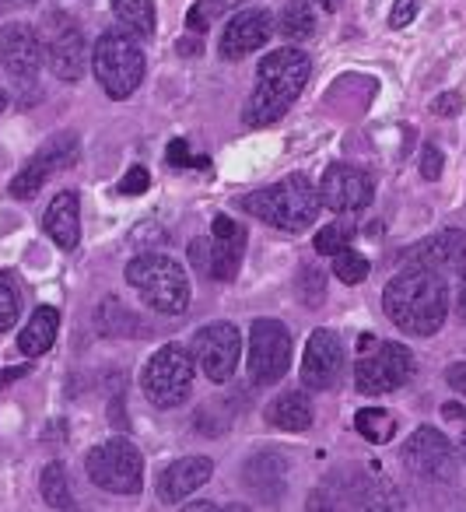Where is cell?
I'll use <instances>...</instances> for the list:
<instances>
[{"label":"cell","mask_w":466,"mask_h":512,"mask_svg":"<svg viewBox=\"0 0 466 512\" xmlns=\"http://www.w3.org/2000/svg\"><path fill=\"white\" fill-rule=\"evenodd\" d=\"M382 309L400 330L417 337H431L442 330L449 316V288L438 271L428 267H403L382 292Z\"/></svg>","instance_id":"1"},{"label":"cell","mask_w":466,"mask_h":512,"mask_svg":"<svg viewBox=\"0 0 466 512\" xmlns=\"http://www.w3.org/2000/svg\"><path fill=\"white\" fill-rule=\"evenodd\" d=\"M312 74V64L302 50L295 46H284L274 50L260 60V71H256V88L249 95L246 106V123L249 127H270L291 109V102L302 95L305 81Z\"/></svg>","instance_id":"2"},{"label":"cell","mask_w":466,"mask_h":512,"mask_svg":"<svg viewBox=\"0 0 466 512\" xmlns=\"http://www.w3.org/2000/svg\"><path fill=\"white\" fill-rule=\"evenodd\" d=\"M239 207L253 218L267 221V225L281 228V232H305L319 214V190L309 183V176L295 172V176L281 179L274 186L249 193L239 200Z\"/></svg>","instance_id":"3"},{"label":"cell","mask_w":466,"mask_h":512,"mask_svg":"<svg viewBox=\"0 0 466 512\" xmlns=\"http://www.w3.org/2000/svg\"><path fill=\"white\" fill-rule=\"evenodd\" d=\"M127 281L144 306H151L162 316H179L190 309V278L186 267L176 264L165 253H141L127 264Z\"/></svg>","instance_id":"4"},{"label":"cell","mask_w":466,"mask_h":512,"mask_svg":"<svg viewBox=\"0 0 466 512\" xmlns=\"http://www.w3.org/2000/svg\"><path fill=\"white\" fill-rule=\"evenodd\" d=\"M92 67L109 99H130L144 81V53L127 32H106L95 43Z\"/></svg>","instance_id":"5"},{"label":"cell","mask_w":466,"mask_h":512,"mask_svg":"<svg viewBox=\"0 0 466 512\" xmlns=\"http://www.w3.org/2000/svg\"><path fill=\"white\" fill-rule=\"evenodd\" d=\"M193 369H197L193 351H186L183 344H165L144 365V376H141L144 397L155 407H162V411L186 404V397L193 390Z\"/></svg>","instance_id":"6"},{"label":"cell","mask_w":466,"mask_h":512,"mask_svg":"<svg viewBox=\"0 0 466 512\" xmlns=\"http://www.w3.org/2000/svg\"><path fill=\"white\" fill-rule=\"evenodd\" d=\"M242 249H246V228L228 214H218L211 225V239L190 242V264L211 281H232L239 274Z\"/></svg>","instance_id":"7"},{"label":"cell","mask_w":466,"mask_h":512,"mask_svg":"<svg viewBox=\"0 0 466 512\" xmlns=\"http://www.w3.org/2000/svg\"><path fill=\"white\" fill-rule=\"evenodd\" d=\"M92 484L113 495H137L144 484V456L130 439H109L95 446L85 460Z\"/></svg>","instance_id":"8"},{"label":"cell","mask_w":466,"mask_h":512,"mask_svg":"<svg viewBox=\"0 0 466 512\" xmlns=\"http://www.w3.org/2000/svg\"><path fill=\"white\" fill-rule=\"evenodd\" d=\"M39 39H43V64L60 81H78L85 74L88 64L85 32H81V25L67 11H50L43 29H39Z\"/></svg>","instance_id":"9"},{"label":"cell","mask_w":466,"mask_h":512,"mask_svg":"<svg viewBox=\"0 0 466 512\" xmlns=\"http://www.w3.org/2000/svg\"><path fill=\"white\" fill-rule=\"evenodd\" d=\"M410 376H414V355L400 341L375 344V351H368V355H361L354 362V386H358V393H368V397L400 390V386L410 383Z\"/></svg>","instance_id":"10"},{"label":"cell","mask_w":466,"mask_h":512,"mask_svg":"<svg viewBox=\"0 0 466 512\" xmlns=\"http://www.w3.org/2000/svg\"><path fill=\"white\" fill-rule=\"evenodd\" d=\"M249 379L256 386H274L291 369V334L281 320H256L249 327Z\"/></svg>","instance_id":"11"},{"label":"cell","mask_w":466,"mask_h":512,"mask_svg":"<svg viewBox=\"0 0 466 512\" xmlns=\"http://www.w3.org/2000/svg\"><path fill=\"white\" fill-rule=\"evenodd\" d=\"M193 362L211 383H228L239 369L242 334L232 323H207L193 334Z\"/></svg>","instance_id":"12"},{"label":"cell","mask_w":466,"mask_h":512,"mask_svg":"<svg viewBox=\"0 0 466 512\" xmlns=\"http://www.w3.org/2000/svg\"><path fill=\"white\" fill-rule=\"evenodd\" d=\"M78 151L81 148H78V137H74V134L50 137V141H46L43 148H39L36 155L22 165V172L11 179V197H15V200L36 197V193L43 190V186L50 183L57 172L71 169V165L78 162Z\"/></svg>","instance_id":"13"},{"label":"cell","mask_w":466,"mask_h":512,"mask_svg":"<svg viewBox=\"0 0 466 512\" xmlns=\"http://www.w3.org/2000/svg\"><path fill=\"white\" fill-rule=\"evenodd\" d=\"M400 460L421 481H452V474H456V449L431 425H421L410 435L407 446L400 449Z\"/></svg>","instance_id":"14"},{"label":"cell","mask_w":466,"mask_h":512,"mask_svg":"<svg viewBox=\"0 0 466 512\" xmlns=\"http://www.w3.org/2000/svg\"><path fill=\"white\" fill-rule=\"evenodd\" d=\"M375 197V183L368 172L354 169V165H330L319 183V204H326L337 214H354L368 207Z\"/></svg>","instance_id":"15"},{"label":"cell","mask_w":466,"mask_h":512,"mask_svg":"<svg viewBox=\"0 0 466 512\" xmlns=\"http://www.w3.org/2000/svg\"><path fill=\"white\" fill-rule=\"evenodd\" d=\"M344 372V344L333 330L319 327L309 334L302 355V386L305 390H330Z\"/></svg>","instance_id":"16"},{"label":"cell","mask_w":466,"mask_h":512,"mask_svg":"<svg viewBox=\"0 0 466 512\" xmlns=\"http://www.w3.org/2000/svg\"><path fill=\"white\" fill-rule=\"evenodd\" d=\"M0 67L18 81H32L43 67V39L29 22H15L0 29Z\"/></svg>","instance_id":"17"},{"label":"cell","mask_w":466,"mask_h":512,"mask_svg":"<svg viewBox=\"0 0 466 512\" xmlns=\"http://www.w3.org/2000/svg\"><path fill=\"white\" fill-rule=\"evenodd\" d=\"M270 32H274L270 11H263V8L239 11V15L225 25V32H221L218 53L225 60H242V57H249V53L263 50V46L270 43Z\"/></svg>","instance_id":"18"},{"label":"cell","mask_w":466,"mask_h":512,"mask_svg":"<svg viewBox=\"0 0 466 512\" xmlns=\"http://www.w3.org/2000/svg\"><path fill=\"white\" fill-rule=\"evenodd\" d=\"M410 264L428 267V271H438V274L463 271L466 267V232L463 228H442V232L428 235V239L414 246Z\"/></svg>","instance_id":"19"},{"label":"cell","mask_w":466,"mask_h":512,"mask_svg":"<svg viewBox=\"0 0 466 512\" xmlns=\"http://www.w3.org/2000/svg\"><path fill=\"white\" fill-rule=\"evenodd\" d=\"M214 474V463L207 456H186V460H176L172 467H165V474L158 477V498L165 505L183 502L190 491L204 488Z\"/></svg>","instance_id":"20"},{"label":"cell","mask_w":466,"mask_h":512,"mask_svg":"<svg viewBox=\"0 0 466 512\" xmlns=\"http://www.w3.org/2000/svg\"><path fill=\"white\" fill-rule=\"evenodd\" d=\"M43 228L60 249H74L81 242V200L74 190H64L46 207Z\"/></svg>","instance_id":"21"},{"label":"cell","mask_w":466,"mask_h":512,"mask_svg":"<svg viewBox=\"0 0 466 512\" xmlns=\"http://www.w3.org/2000/svg\"><path fill=\"white\" fill-rule=\"evenodd\" d=\"M312 418H316V411H312V400L305 390H284L267 407V421L281 432H305V428H312Z\"/></svg>","instance_id":"22"},{"label":"cell","mask_w":466,"mask_h":512,"mask_svg":"<svg viewBox=\"0 0 466 512\" xmlns=\"http://www.w3.org/2000/svg\"><path fill=\"white\" fill-rule=\"evenodd\" d=\"M57 330H60V313L53 306H39L32 313V320L25 323V330L18 334V351L25 358H39L53 348L57 341Z\"/></svg>","instance_id":"23"},{"label":"cell","mask_w":466,"mask_h":512,"mask_svg":"<svg viewBox=\"0 0 466 512\" xmlns=\"http://www.w3.org/2000/svg\"><path fill=\"white\" fill-rule=\"evenodd\" d=\"M277 32H281L284 39H291V43L309 39L312 32H316V15H312L309 0H288L281 18H277Z\"/></svg>","instance_id":"24"},{"label":"cell","mask_w":466,"mask_h":512,"mask_svg":"<svg viewBox=\"0 0 466 512\" xmlns=\"http://www.w3.org/2000/svg\"><path fill=\"white\" fill-rule=\"evenodd\" d=\"M113 11L134 36H155V4L151 0H113Z\"/></svg>","instance_id":"25"},{"label":"cell","mask_w":466,"mask_h":512,"mask_svg":"<svg viewBox=\"0 0 466 512\" xmlns=\"http://www.w3.org/2000/svg\"><path fill=\"white\" fill-rule=\"evenodd\" d=\"M39 491H43L46 505H53V509H71L74 505L64 463H50V467L43 470V477H39Z\"/></svg>","instance_id":"26"},{"label":"cell","mask_w":466,"mask_h":512,"mask_svg":"<svg viewBox=\"0 0 466 512\" xmlns=\"http://www.w3.org/2000/svg\"><path fill=\"white\" fill-rule=\"evenodd\" d=\"M354 428L368 442H389L396 435V418L389 411H379V407H365V411L354 414Z\"/></svg>","instance_id":"27"},{"label":"cell","mask_w":466,"mask_h":512,"mask_svg":"<svg viewBox=\"0 0 466 512\" xmlns=\"http://www.w3.org/2000/svg\"><path fill=\"white\" fill-rule=\"evenodd\" d=\"M333 278H340L344 285H361V281L368 278V260L361 253H354L351 246L340 249V253L333 256Z\"/></svg>","instance_id":"28"},{"label":"cell","mask_w":466,"mask_h":512,"mask_svg":"<svg viewBox=\"0 0 466 512\" xmlns=\"http://www.w3.org/2000/svg\"><path fill=\"white\" fill-rule=\"evenodd\" d=\"M18 313H22V292L11 274H0V334L15 327Z\"/></svg>","instance_id":"29"},{"label":"cell","mask_w":466,"mask_h":512,"mask_svg":"<svg viewBox=\"0 0 466 512\" xmlns=\"http://www.w3.org/2000/svg\"><path fill=\"white\" fill-rule=\"evenodd\" d=\"M354 239V221H330L323 232L316 235V249L323 256H337L340 249H347Z\"/></svg>","instance_id":"30"},{"label":"cell","mask_w":466,"mask_h":512,"mask_svg":"<svg viewBox=\"0 0 466 512\" xmlns=\"http://www.w3.org/2000/svg\"><path fill=\"white\" fill-rule=\"evenodd\" d=\"M148 186H151V176H148V169H144V165H130V172L120 179L123 197H141V193H148Z\"/></svg>","instance_id":"31"},{"label":"cell","mask_w":466,"mask_h":512,"mask_svg":"<svg viewBox=\"0 0 466 512\" xmlns=\"http://www.w3.org/2000/svg\"><path fill=\"white\" fill-rule=\"evenodd\" d=\"M302 274H305V278L298 281V292H302V299L316 309L319 302H323V274H319L316 267H305Z\"/></svg>","instance_id":"32"},{"label":"cell","mask_w":466,"mask_h":512,"mask_svg":"<svg viewBox=\"0 0 466 512\" xmlns=\"http://www.w3.org/2000/svg\"><path fill=\"white\" fill-rule=\"evenodd\" d=\"M421 176L424 179H438V176H442V151L431 148V144L421 151Z\"/></svg>","instance_id":"33"},{"label":"cell","mask_w":466,"mask_h":512,"mask_svg":"<svg viewBox=\"0 0 466 512\" xmlns=\"http://www.w3.org/2000/svg\"><path fill=\"white\" fill-rule=\"evenodd\" d=\"M414 15H417V0H396L393 15H389V25H393V29H403V25L414 22Z\"/></svg>","instance_id":"34"},{"label":"cell","mask_w":466,"mask_h":512,"mask_svg":"<svg viewBox=\"0 0 466 512\" xmlns=\"http://www.w3.org/2000/svg\"><path fill=\"white\" fill-rule=\"evenodd\" d=\"M445 383H449V390H456L459 397H466V362H452L449 369H445Z\"/></svg>","instance_id":"35"},{"label":"cell","mask_w":466,"mask_h":512,"mask_svg":"<svg viewBox=\"0 0 466 512\" xmlns=\"http://www.w3.org/2000/svg\"><path fill=\"white\" fill-rule=\"evenodd\" d=\"M431 113H438V116H456L459 113V95L456 92L438 95V99L431 102Z\"/></svg>","instance_id":"36"},{"label":"cell","mask_w":466,"mask_h":512,"mask_svg":"<svg viewBox=\"0 0 466 512\" xmlns=\"http://www.w3.org/2000/svg\"><path fill=\"white\" fill-rule=\"evenodd\" d=\"M186 162H190V148H186L183 137H176V141L169 144V165H176L179 169V165H186Z\"/></svg>","instance_id":"37"},{"label":"cell","mask_w":466,"mask_h":512,"mask_svg":"<svg viewBox=\"0 0 466 512\" xmlns=\"http://www.w3.org/2000/svg\"><path fill=\"white\" fill-rule=\"evenodd\" d=\"M242 0H200V8H204V15H225V11L239 8Z\"/></svg>","instance_id":"38"},{"label":"cell","mask_w":466,"mask_h":512,"mask_svg":"<svg viewBox=\"0 0 466 512\" xmlns=\"http://www.w3.org/2000/svg\"><path fill=\"white\" fill-rule=\"evenodd\" d=\"M442 414L449 421H466V407H459V404H442Z\"/></svg>","instance_id":"39"},{"label":"cell","mask_w":466,"mask_h":512,"mask_svg":"<svg viewBox=\"0 0 466 512\" xmlns=\"http://www.w3.org/2000/svg\"><path fill=\"white\" fill-rule=\"evenodd\" d=\"M456 313H459V320H466V281H463V288H459V299H456Z\"/></svg>","instance_id":"40"},{"label":"cell","mask_w":466,"mask_h":512,"mask_svg":"<svg viewBox=\"0 0 466 512\" xmlns=\"http://www.w3.org/2000/svg\"><path fill=\"white\" fill-rule=\"evenodd\" d=\"M8 109V95H4V88H0V113Z\"/></svg>","instance_id":"41"},{"label":"cell","mask_w":466,"mask_h":512,"mask_svg":"<svg viewBox=\"0 0 466 512\" xmlns=\"http://www.w3.org/2000/svg\"><path fill=\"white\" fill-rule=\"evenodd\" d=\"M8 8H11V0H0V15H4Z\"/></svg>","instance_id":"42"},{"label":"cell","mask_w":466,"mask_h":512,"mask_svg":"<svg viewBox=\"0 0 466 512\" xmlns=\"http://www.w3.org/2000/svg\"><path fill=\"white\" fill-rule=\"evenodd\" d=\"M319 4H323V8H330V0H319Z\"/></svg>","instance_id":"43"},{"label":"cell","mask_w":466,"mask_h":512,"mask_svg":"<svg viewBox=\"0 0 466 512\" xmlns=\"http://www.w3.org/2000/svg\"><path fill=\"white\" fill-rule=\"evenodd\" d=\"M25 4H36V0H25Z\"/></svg>","instance_id":"44"},{"label":"cell","mask_w":466,"mask_h":512,"mask_svg":"<svg viewBox=\"0 0 466 512\" xmlns=\"http://www.w3.org/2000/svg\"><path fill=\"white\" fill-rule=\"evenodd\" d=\"M463 449H466V439H463Z\"/></svg>","instance_id":"45"},{"label":"cell","mask_w":466,"mask_h":512,"mask_svg":"<svg viewBox=\"0 0 466 512\" xmlns=\"http://www.w3.org/2000/svg\"><path fill=\"white\" fill-rule=\"evenodd\" d=\"M0 379H4V376H0Z\"/></svg>","instance_id":"46"}]
</instances>
